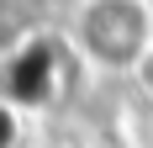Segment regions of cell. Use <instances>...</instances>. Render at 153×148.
<instances>
[{
    "mask_svg": "<svg viewBox=\"0 0 153 148\" xmlns=\"http://www.w3.org/2000/svg\"><path fill=\"white\" fill-rule=\"evenodd\" d=\"M74 43L95 69H137V64H148L153 58L148 0H85Z\"/></svg>",
    "mask_w": 153,
    "mask_h": 148,
    "instance_id": "6da1fadb",
    "label": "cell"
}]
</instances>
